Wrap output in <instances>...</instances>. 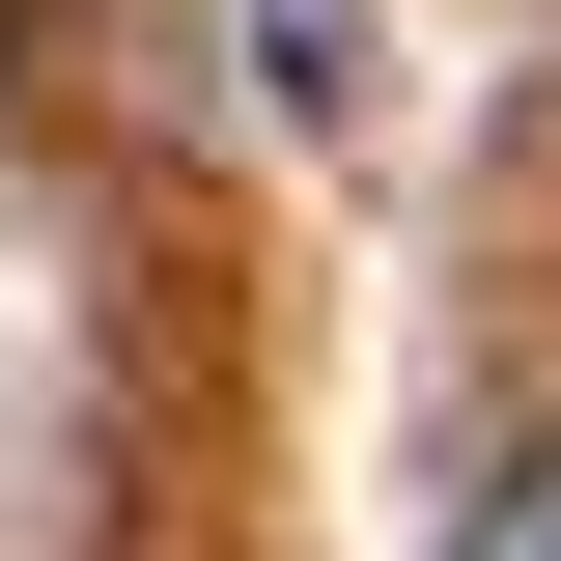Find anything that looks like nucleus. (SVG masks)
Returning <instances> with one entry per match:
<instances>
[{
	"mask_svg": "<svg viewBox=\"0 0 561 561\" xmlns=\"http://www.w3.org/2000/svg\"><path fill=\"white\" fill-rule=\"evenodd\" d=\"M449 561H561V421H505L478 478H449Z\"/></svg>",
	"mask_w": 561,
	"mask_h": 561,
	"instance_id": "obj_1",
	"label": "nucleus"
}]
</instances>
